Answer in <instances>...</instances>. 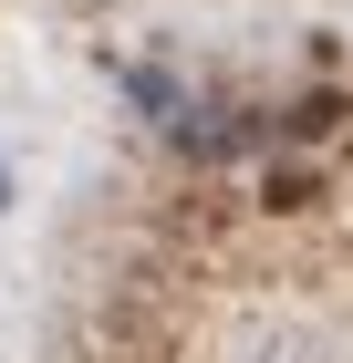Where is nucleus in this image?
<instances>
[{
    "label": "nucleus",
    "mask_w": 353,
    "mask_h": 363,
    "mask_svg": "<svg viewBox=\"0 0 353 363\" xmlns=\"http://www.w3.org/2000/svg\"><path fill=\"white\" fill-rule=\"evenodd\" d=\"M0 208H11V167H0Z\"/></svg>",
    "instance_id": "obj_1"
}]
</instances>
